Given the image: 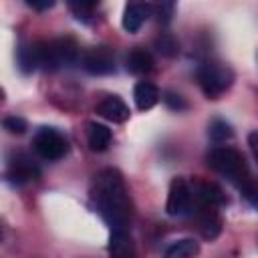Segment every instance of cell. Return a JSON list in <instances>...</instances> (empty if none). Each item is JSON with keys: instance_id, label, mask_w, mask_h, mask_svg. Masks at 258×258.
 Masks as SVG:
<instances>
[{"instance_id": "obj_6", "label": "cell", "mask_w": 258, "mask_h": 258, "mask_svg": "<svg viewBox=\"0 0 258 258\" xmlns=\"http://www.w3.org/2000/svg\"><path fill=\"white\" fill-rule=\"evenodd\" d=\"M194 196H191V183L185 177H173L167 191L165 212L169 216H185L191 212Z\"/></svg>"}, {"instance_id": "obj_13", "label": "cell", "mask_w": 258, "mask_h": 258, "mask_svg": "<svg viewBox=\"0 0 258 258\" xmlns=\"http://www.w3.org/2000/svg\"><path fill=\"white\" fill-rule=\"evenodd\" d=\"M109 258H135V242L127 230H111Z\"/></svg>"}, {"instance_id": "obj_2", "label": "cell", "mask_w": 258, "mask_h": 258, "mask_svg": "<svg viewBox=\"0 0 258 258\" xmlns=\"http://www.w3.org/2000/svg\"><path fill=\"white\" fill-rule=\"evenodd\" d=\"M208 163L214 171H218L220 175H224L228 181H232L238 187H244L250 179L248 163L244 155L234 147H228V145L214 147L208 153Z\"/></svg>"}, {"instance_id": "obj_19", "label": "cell", "mask_w": 258, "mask_h": 258, "mask_svg": "<svg viewBox=\"0 0 258 258\" xmlns=\"http://www.w3.org/2000/svg\"><path fill=\"white\" fill-rule=\"evenodd\" d=\"M153 46H155V50H157L161 56H167V58H171V56H175V54L179 52V42H177V38H175L173 34H169V32L159 34V36L155 38Z\"/></svg>"}, {"instance_id": "obj_23", "label": "cell", "mask_w": 258, "mask_h": 258, "mask_svg": "<svg viewBox=\"0 0 258 258\" xmlns=\"http://www.w3.org/2000/svg\"><path fill=\"white\" fill-rule=\"evenodd\" d=\"M173 4L171 2H159V4H151V14L153 16H157V20L159 22H163V24H167L169 20H171V16H173Z\"/></svg>"}, {"instance_id": "obj_16", "label": "cell", "mask_w": 258, "mask_h": 258, "mask_svg": "<svg viewBox=\"0 0 258 258\" xmlns=\"http://www.w3.org/2000/svg\"><path fill=\"white\" fill-rule=\"evenodd\" d=\"M111 139H113V133L107 125L97 121H91L87 125V143L93 151H105L111 145Z\"/></svg>"}, {"instance_id": "obj_18", "label": "cell", "mask_w": 258, "mask_h": 258, "mask_svg": "<svg viewBox=\"0 0 258 258\" xmlns=\"http://www.w3.org/2000/svg\"><path fill=\"white\" fill-rule=\"evenodd\" d=\"M16 62L20 73L30 75L32 71L38 69V60H36V52H34V44H20L16 48Z\"/></svg>"}, {"instance_id": "obj_25", "label": "cell", "mask_w": 258, "mask_h": 258, "mask_svg": "<svg viewBox=\"0 0 258 258\" xmlns=\"http://www.w3.org/2000/svg\"><path fill=\"white\" fill-rule=\"evenodd\" d=\"M240 191H242V196H244L254 208H258V179L250 177L248 183H246L244 187H240Z\"/></svg>"}, {"instance_id": "obj_17", "label": "cell", "mask_w": 258, "mask_h": 258, "mask_svg": "<svg viewBox=\"0 0 258 258\" xmlns=\"http://www.w3.org/2000/svg\"><path fill=\"white\" fill-rule=\"evenodd\" d=\"M198 254H200V244L194 238H181L165 250L163 258H196Z\"/></svg>"}, {"instance_id": "obj_8", "label": "cell", "mask_w": 258, "mask_h": 258, "mask_svg": "<svg viewBox=\"0 0 258 258\" xmlns=\"http://www.w3.org/2000/svg\"><path fill=\"white\" fill-rule=\"evenodd\" d=\"M40 175V169L38 165L26 155V153H16L10 163H8V169H6V179L12 183V185H24L32 179H36Z\"/></svg>"}, {"instance_id": "obj_14", "label": "cell", "mask_w": 258, "mask_h": 258, "mask_svg": "<svg viewBox=\"0 0 258 258\" xmlns=\"http://www.w3.org/2000/svg\"><path fill=\"white\" fill-rule=\"evenodd\" d=\"M125 67L133 75H145V73H149L153 69V54L143 46H135V48H131L127 52Z\"/></svg>"}, {"instance_id": "obj_15", "label": "cell", "mask_w": 258, "mask_h": 258, "mask_svg": "<svg viewBox=\"0 0 258 258\" xmlns=\"http://www.w3.org/2000/svg\"><path fill=\"white\" fill-rule=\"evenodd\" d=\"M159 97H161L159 89L149 81H139L133 87V101H135V107L139 111H149L151 107H155Z\"/></svg>"}, {"instance_id": "obj_7", "label": "cell", "mask_w": 258, "mask_h": 258, "mask_svg": "<svg viewBox=\"0 0 258 258\" xmlns=\"http://www.w3.org/2000/svg\"><path fill=\"white\" fill-rule=\"evenodd\" d=\"M81 64L89 75H111L115 73V52L109 46H93L83 52Z\"/></svg>"}, {"instance_id": "obj_24", "label": "cell", "mask_w": 258, "mask_h": 258, "mask_svg": "<svg viewBox=\"0 0 258 258\" xmlns=\"http://www.w3.org/2000/svg\"><path fill=\"white\" fill-rule=\"evenodd\" d=\"M161 99H163V103L167 105V109H171V111H183V109H187V101H185L179 93L165 91V93L161 95Z\"/></svg>"}, {"instance_id": "obj_10", "label": "cell", "mask_w": 258, "mask_h": 258, "mask_svg": "<svg viewBox=\"0 0 258 258\" xmlns=\"http://www.w3.org/2000/svg\"><path fill=\"white\" fill-rule=\"evenodd\" d=\"M191 196H194L196 206H216V208H220L226 202L224 191L214 181H204V179H196L191 183Z\"/></svg>"}, {"instance_id": "obj_22", "label": "cell", "mask_w": 258, "mask_h": 258, "mask_svg": "<svg viewBox=\"0 0 258 258\" xmlns=\"http://www.w3.org/2000/svg\"><path fill=\"white\" fill-rule=\"evenodd\" d=\"M2 125H4V129H6L8 133H12V135H22V133L28 129L26 119H22V117H18V115L6 117V119L2 121Z\"/></svg>"}, {"instance_id": "obj_20", "label": "cell", "mask_w": 258, "mask_h": 258, "mask_svg": "<svg viewBox=\"0 0 258 258\" xmlns=\"http://www.w3.org/2000/svg\"><path fill=\"white\" fill-rule=\"evenodd\" d=\"M208 135L214 139V141H226V139H230L232 135H234V131H232V125L228 123V121H224V119H212L210 121V125H208Z\"/></svg>"}, {"instance_id": "obj_9", "label": "cell", "mask_w": 258, "mask_h": 258, "mask_svg": "<svg viewBox=\"0 0 258 258\" xmlns=\"http://www.w3.org/2000/svg\"><path fill=\"white\" fill-rule=\"evenodd\" d=\"M198 230L206 240H216L222 232V216L216 206H196Z\"/></svg>"}, {"instance_id": "obj_12", "label": "cell", "mask_w": 258, "mask_h": 258, "mask_svg": "<svg viewBox=\"0 0 258 258\" xmlns=\"http://www.w3.org/2000/svg\"><path fill=\"white\" fill-rule=\"evenodd\" d=\"M149 16H151V4H145V2H129V4H125L121 24H123V28L127 32H137Z\"/></svg>"}, {"instance_id": "obj_1", "label": "cell", "mask_w": 258, "mask_h": 258, "mask_svg": "<svg viewBox=\"0 0 258 258\" xmlns=\"http://www.w3.org/2000/svg\"><path fill=\"white\" fill-rule=\"evenodd\" d=\"M93 202L111 230H127L131 222V198L119 169L105 167L93 179Z\"/></svg>"}, {"instance_id": "obj_3", "label": "cell", "mask_w": 258, "mask_h": 258, "mask_svg": "<svg viewBox=\"0 0 258 258\" xmlns=\"http://www.w3.org/2000/svg\"><path fill=\"white\" fill-rule=\"evenodd\" d=\"M34 52L38 67L46 71H56L60 67L73 64L79 58V44L71 36L52 38V40H40L34 42Z\"/></svg>"}, {"instance_id": "obj_4", "label": "cell", "mask_w": 258, "mask_h": 258, "mask_svg": "<svg viewBox=\"0 0 258 258\" xmlns=\"http://www.w3.org/2000/svg\"><path fill=\"white\" fill-rule=\"evenodd\" d=\"M198 83L208 99H218L234 83V71L220 60H206L198 67Z\"/></svg>"}, {"instance_id": "obj_21", "label": "cell", "mask_w": 258, "mask_h": 258, "mask_svg": "<svg viewBox=\"0 0 258 258\" xmlns=\"http://www.w3.org/2000/svg\"><path fill=\"white\" fill-rule=\"evenodd\" d=\"M95 2H87V0H75V2H69V10L75 14L77 20L81 22H91L93 18V12H95Z\"/></svg>"}, {"instance_id": "obj_11", "label": "cell", "mask_w": 258, "mask_h": 258, "mask_svg": "<svg viewBox=\"0 0 258 258\" xmlns=\"http://www.w3.org/2000/svg\"><path fill=\"white\" fill-rule=\"evenodd\" d=\"M95 111H97L103 119L113 121V123H123V121L129 119V107H127V103H125L121 97H117V95H109V97H105L103 101H99L97 107H95Z\"/></svg>"}, {"instance_id": "obj_27", "label": "cell", "mask_w": 258, "mask_h": 258, "mask_svg": "<svg viewBox=\"0 0 258 258\" xmlns=\"http://www.w3.org/2000/svg\"><path fill=\"white\" fill-rule=\"evenodd\" d=\"M248 145H250L252 153H254V155H256V159H258V131H254V133H250V135H248Z\"/></svg>"}, {"instance_id": "obj_5", "label": "cell", "mask_w": 258, "mask_h": 258, "mask_svg": "<svg viewBox=\"0 0 258 258\" xmlns=\"http://www.w3.org/2000/svg\"><path fill=\"white\" fill-rule=\"evenodd\" d=\"M32 147L42 159L56 161L69 153V139L54 127H40L32 137Z\"/></svg>"}, {"instance_id": "obj_26", "label": "cell", "mask_w": 258, "mask_h": 258, "mask_svg": "<svg viewBox=\"0 0 258 258\" xmlns=\"http://www.w3.org/2000/svg\"><path fill=\"white\" fill-rule=\"evenodd\" d=\"M26 4L34 10H48L54 6V0H26Z\"/></svg>"}]
</instances>
